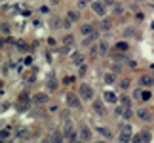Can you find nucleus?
I'll list each match as a JSON object with an SVG mask.
<instances>
[{"instance_id":"f257e3e1","label":"nucleus","mask_w":154,"mask_h":143,"mask_svg":"<svg viewBox=\"0 0 154 143\" xmlns=\"http://www.w3.org/2000/svg\"><path fill=\"white\" fill-rule=\"evenodd\" d=\"M82 99L78 92H69L67 95H65V105L69 107V109H80L82 107Z\"/></svg>"},{"instance_id":"f03ea898","label":"nucleus","mask_w":154,"mask_h":143,"mask_svg":"<svg viewBox=\"0 0 154 143\" xmlns=\"http://www.w3.org/2000/svg\"><path fill=\"white\" fill-rule=\"evenodd\" d=\"M78 94H80V97L84 101H93L95 99V92H93V88L90 84H80L78 86Z\"/></svg>"},{"instance_id":"7ed1b4c3","label":"nucleus","mask_w":154,"mask_h":143,"mask_svg":"<svg viewBox=\"0 0 154 143\" xmlns=\"http://www.w3.org/2000/svg\"><path fill=\"white\" fill-rule=\"evenodd\" d=\"M90 6H91V11L95 15H99V17H105L106 11H109V6H106L103 0H95V2H91Z\"/></svg>"},{"instance_id":"20e7f679","label":"nucleus","mask_w":154,"mask_h":143,"mask_svg":"<svg viewBox=\"0 0 154 143\" xmlns=\"http://www.w3.org/2000/svg\"><path fill=\"white\" fill-rule=\"evenodd\" d=\"M103 99H105L106 105H118V103H120V97H118L112 90H105L103 92Z\"/></svg>"},{"instance_id":"39448f33","label":"nucleus","mask_w":154,"mask_h":143,"mask_svg":"<svg viewBox=\"0 0 154 143\" xmlns=\"http://www.w3.org/2000/svg\"><path fill=\"white\" fill-rule=\"evenodd\" d=\"M50 101V92L46 90V92H38V94H34L32 95V103H36V105H46Z\"/></svg>"},{"instance_id":"423d86ee","label":"nucleus","mask_w":154,"mask_h":143,"mask_svg":"<svg viewBox=\"0 0 154 143\" xmlns=\"http://www.w3.org/2000/svg\"><path fill=\"white\" fill-rule=\"evenodd\" d=\"M106 103H105V99L101 97V99H95V101H91V107H93V111L97 113V115H101V116H105L106 115V107H105Z\"/></svg>"},{"instance_id":"0eeeda50","label":"nucleus","mask_w":154,"mask_h":143,"mask_svg":"<svg viewBox=\"0 0 154 143\" xmlns=\"http://www.w3.org/2000/svg\"><path fill=\"white\" fill-rule=\"evenodd\" d=\"M139 86H143V88H152V86H154V75H141V76H139Z\"/></svg>"},{"instance_id":"6e6552de","label":"nucleus","mask_w":154,"mask_h":143,"mask_svg":"<svg viewBox=\"0 0 154 143\" xmlns=\"http://www.w3.org/2000/svg\"><path fill=\"white\" fill-rule=\"evenodd\" d=\"M133 141L139 143V141H152V134L149 132V130H141L139 134L133 135Z\"/></svg>"},{"instance_id":"1a4fd4ad","label":"nucleus","mask_w":154,"mask_h":143,"mask_svg":"<svg viewBox=\"0 0 154 143\" xmlns=\"http://www.w3.org/2000/svg\"><path fill=\"white\" fill-rule=\"evenodd\" d=\"M93 33H97V29H95L93 23H86V25L80 27V34H82V37H90V34H93Z\"/></svg>"},{"instance_id":"9d476101","label":"nucleus","mask_w":154,"mask_h":143,"mask_svg":"<svg viewBox=\"0 0 154 143\" xmlns=\"http://www.w3.org/2000/svg\"><path fill=\"white\" fill-rule=\"evenodd\" d=\"M78 132H80V139H84V141H90L91 139V130L88 124H82V126L78 128Z\"/></svg>"},{"instance_id":"9b49d317","label":"nucleus","mask_w":154,"mask_h":143,"mask_svg":"<svg viewBox=\"0 0 154 143\" xmlns=\"http://www.w3.org/2000/svg\"><path fill=\"white\" fill-rule=\"evenodd\" d=\"M135 116L141 118V120H150V118H152V113L149 109H145V107H141V109L135 111Z\"/></svg>"},{"instance_id":"f8f14e48","label":"nucleus","mask_w":154,"mask_h":143,"mask_svg":"<svg viewBox=\"0 0 154 143\" xmlns=\"http://www.w3.org/2000/svg\"><path fill=\"white\" fill-rule=\"evenodd\" d=\"M118 141H122V143L133 141V134H131V130H120V134H118Z\"/></svg>"},{"instance_id":"ddd939ff","label":"nucleus","mask_w":154,"mask_h":143,"mask_svg":"<svg viewBox=\"0 0 154 143\" xmlns=\"http://www.w3.org/2000/svg\"><path fill=\"white\" fill-rule=\"evenodd\" d=\"M103 82L106 86H114L116 84V76H114V71H106L103 75Z\"/></svg>"},{"instance_id":"4468645a","label":"nucleus","mask_w":154,"mask_h":143,"mask_svg":"<svg viewBox=\"0 0 154 143\" xmlns=\"http://www.w3.org/2000/svg\"><path fill=\"white\" fill-rule=\"evenodd\" d=\"M95 132H99V135H103V138H105V139H109V141H110V139H114V134H112L109 128H105V126H97V128H95Z\"/></svg>"},{"instance_id":"2eb2a0df","label":"nucleus","mask_w":154,"mask_h":143,"mask_svg":"<svg viewBox=\"0 0 154 143\" xmlns=\"http://www.w3.org/2000/svg\"><path fill=\"white\" fill-rule=\"evenodd\" d=\"M152 99V92L149 90V88H143L141 86V94H139V101H143V103H146V101Z\"/></svg>"},{"instance_id":"dca6fc26","label":"nucleus","mask_w":154,"mask_h":143,"mask_svg":"<svg viewBox=\"0 0 154 143\" xmlns=\"http://www.w3.org/2000/svg\"><path fill=\"white\" fill-rule=\"evenodd\" d=\"M70 61H72L74 65H82L84 63V53L82 52H72L70 53Z\"/></svg>"},{"instance_id":"f3484780","label":"nucleus","mask_w":154,"mask_h":143,"mask_svg":"<svg viewBox=\"0 0 154 143\" xmlns=\"http://www.w3.org/2000/svg\"><path fill=\"white\" fill-rule=\"evenodd\" d=\"M97 48H99V56H109V50H110L109 42H105V40H99Z\"/></svg>"},{"instance_id":"a211bd4d","label":"nucleus","mask_w":154,"mask_h":143,"mask_svg":"<svg viewBox=\"0 0 154 143\" xmlns=\"http://www.w3.org/2000/svg\"><path fill=\"white\" fill-rule=\"evenodd\" d=\"M97 38H99V33H93V34H90V37H84V40H82V42H84L86 48H90V46H93V42H95Z\"/></svg>"},{"instance_id":"6ab92c4d","label":"nucleus","mask_w":154,"mask_h":143,"mask_svg":"<svg viewBox=\"0 0 154 143\" xmlns=\"http://www.w3.org/2000/svg\"><path fill=\"white\" fill-rule=\"evenodd\" d=\"M57 88H59L57 78H48V82H46V90H48V92H55Z\"/></svg>"},{"instance_id":"aec40b11","label":"nucleus","mask_w":154,"mask_h":143,"mask_svg":"<svg viewBox=\"0 0 154 143\" xmlns=\"http://www.w3.org/2000/svg\"><path fill=\"white\" fill-rule=\"evenodd\" d=\"M126 56H128V53H126V52H120V50H114V53H112V59H114V61H124V59H126Z\"/></svg>"},{"instance_id":"412c9836","label":"nucleus","mask_w":154,"mask_h":143,"mask_svg":"<svg viewBox=\"0 0 154 143\" xmlns=\"http://www.w3.org/2000/svg\"><path fill=\"white\" fill-rule=\"evenodd\" d=\"M67 19H70L72 23H76V21L80 19V14H78L76 10H69V14H67Z\"/></svg>"},{"instance_id":"4be33fe9","label":"nucleus","mask_w":154,"mask_h":143,"mask_svg":"<svg viewBox=\"0 0 154 143\" xmlns=\"http://www.w3.org/2000/svg\"><path fill=\"white\" fill-rule=\"evenodd\" d=\"M0 138H2V141L10 139V138H11V128H10V126H4V128H2V134H0Z\"/></svg>"},{"instance_id":"5701e85b","label":"nucleus","mask_w":154,"mask_h":143,"mask_svg":"<svg viewBox=\"0 0 154 143\" xmlns=\"http://www.w3.org/2000/svg\"><path fill=\"white\" fill-rule=\"evenodd\" d=\"M114 50H120V52H129V42H118L116 46H114Z\"/></svg>"},{"instance_id":"b1692460","label":"nucleus","mask_w":154,"mask_h":143,"mask_svg":"<svg viewBox=\"0 0 154 143\" xmlns=\"http://www.w3.org/2000/svg\"><path fill=\"white\" fill-rule=\"evenodd\" d=\"M124 111H126V107H124V105H116L114 107V115L118 118H124Z\"/></svg>"},{"instance_id":"393cba45","label":"nucleus","mask_w":154,"mask_h":143,"mask_svg":"<svg viewBox=\"0 0 154 143\" xmlns=\"http://www.w3.org/2000/svg\"><path fill=\"white\" fill-rule=\"evenodd\" d=\"M129 84H131V82H129V78H122L120 82H118V86H120V90H124V92H126L128 88H129Z\"/></svg>"},{"instance_id":"a878e982","label":"nucleus","mask_w":154,"mask_h":143,"mask_svg":"<svg viewBox=\"0 0 154 143\" xmlns=\"http://www.w3.org/2000/svg\"><path fill=\"white\" fill-rule=\"evenodd\" d=\"M120 105H124V107H131V99H129V95H120Z\"/></svg>"},{"instance_id":"bb28decb","label":"nucleus","mask_w":154,"mask_h":143,"mask_svg":"<svg viewBox=\"0 0 154 143\" xmlns=\"http://www.w3.org/2000/svg\"><path fill=\"white\" fill-rule=\"evenodd\" d=\"M112 11H114V15H122V14H124V6L116 2L114 6H112Z\"/></svg>"},{"instance_id":"cd10ccee","label":"nucleus","mask_w":154,"mask_h":143,"mask_svg":"<svg viewBox=\"0 0 154 143\" xmlns=\"http://www.w3.org/2000/svg\"><path fill=\"white\" fill-rule=\"evenodd\" d=\"M101 19H103V21H101V31H110V21L106 19V15L101 17Z\"/></svg>"},{"instance_id":"c85d7f7f","label":"nucleus","mask_w":154,"mask_h":143,"mask_svg":"<svg viewBox=\"0 0 154 143\" xmlns=\"http://www.w3.org/2000/svg\"><path fill=\"white\" fill-rule=\"evenodd\" d=\"M74 42V34H65V37H63V44H67V46H70V44H72Z\"/></svg>"},{"instance_id":"c756f323","label":"nucleus","mask_w":154,"mask_h":143,"mask_svg":"<svg viewBox=\"0 0 154 143\" xmlns=\"http://www.w3.org/2000/svg\"><path fill=\"white\" fill-rule=\"evenodd\" d=\"M51 27H63V19L61 17H51Z\"/></svg>"},{"instance_id":"7c9ffc66","label":"nucleus","mask_w":154,"mask_h":143,"mask_svg":"<svg viewBox=\"0 0 154 143\" xmlns=\"http://www.w3.org/2000/svg\"><path fill=\"white\" fill-rule=\"evenodd\" d=\"M29 99H31V97H29V94H27V92L19 94V101H21V103H29Z\"/></svg>"},{"instance_id":"2f4dec72","label":"nucleus","mask_w":154,"mask_h":143,"mask_svg":"<svg viewBox=\"0 0 154 143\" xmlns=\"http://www.w3.org/2000/svg\"><path fill=\"white\" fill-rule=\"evenodd\" d=\"M51 139H53V141H63V139H65V135H61L59 132H55V134L51 135Z\"/></svg>"},{"instance_id":"473e14b6","label":"nucleus","mask_w":154,"mask_h":143,"mask_svg":"<svg viewBox=\"0 0 154 143\" xmlns=\"http://www.w3.org/2000/svg\"><path fill=\"white\" fill-rule=\"evenodd\" d=\"M2 34H4V37L10 34V25H8V23H2Z\"/></svg>"},{"instance_id":"72a5a7b5","label":"nucleus","mask_w":154,"mask_h":143,"mask_svg":"<svg viewBox=\"0 0 154 143\" xmlns=\"http://www.w3.org/2000/svg\"><path fill=\"white\" fill-rule=\"evenodd\" d=\"M135 34L137 33H135L133 29H126V31H124V37H135Z\"/></svg>"},{"instance_id":"f704fd0d","label":"nucleus","mask_w":154,"mask_h":143,"mask_svg":"<svg viewBox=\"0 0 154 143\" xmlns=\"http://www.w3.org/2000/svg\"><path fill=\"white\" fill-rule=\"evenodd\" d=\"M40 14H50V6H40Z\"/></svg>"},{"instance_id":"c9c22d12","label":"nucleus","mask_w":154,"mask_h":143,"mask_svg":"<svg viewBox=\"0 0 154 143\" xmlns=\"http://www.w3.org/2000/svg\"><path fill=\"white\" fill-rule=\"evenodd\" d=\"M63 82H65V84H70V82H74V76H65Z\"/></svg>"},{"instance_id":"e433bc0d","label":"nucleus","mask_w":154,"mask_h":143,"mask_svg":"<svg viewBox=\"0 0 154 143\" xmlns=\"http://www.w3.org/2000/svg\"><path fill=\"white\" fill-rule=\"evenodd\" d=\"M120 130H131V124H126V122H124V124H120Z\"/></svg>"},{"instance_id":"4c0bfd02","label":"nucleus","mask_w":154,"mask_h":143,"mask_svg":"<svg viewBox=\"0 0 154 143\" xmlns=\"http://www.w3.org/2000/svg\"><path fill=\"white\" fill-rule=\"evenodd\" d=\"M103 2H105V4L110 8V6H114V4H116V0H103Z\"/></svg>"},{"instance_id":"58836bf2","label":"nucleus","mask_w":154,"mask_h":143,"mask_svg":"<svg viewBox=\"0 0 154 143\" xmlns=\"http://www.w3.org/2000/svg\"><path fill=\"white\" fill-rule=\"evenodd\" d=\"M126 63H128V67H131V69H135V67H137V63H135V61H129V59H128Z\"/></svg>"},{"instance_id":"ea45409f","label":"nucleus","mask_w":154,"mask_h":143,"mask_svg":"<svg viewBox=\"0 0 154 143\" xmlns=\"http://www.w3.org/2000/svg\"><path fill=\"white\" fill-rule=\"evenodd\" d=\"M48 44H50V46H55L57 40H55V38H48Z\"/></svg>"},{"instance_id":"a19ab883","label":"nucleus","mask_w":154,"mask_h":143,"mask_svg":"<svg viewBox=\"0 0 154 143\" xmlns=\"http://www.w3.org/2000/svg\"><path fill=\"white\" fill-rule=\"evenodd\" d=\"M50 2H57V0H50Z\"/></svg>"},{"instance_id":"79ce46f5","label":"nucleus","mask_w":154,"mask_h":143,"mask_svg":"<svg viewBox=\"0 0 154 143\" xmlns=\"http://www.w3.org/2000/svg\"><path fill=\"white\" fill-rule=\"evenodd\" d=\"M91 2H95V0H90V4H91Z\"/></svg>"}]
</instances>
